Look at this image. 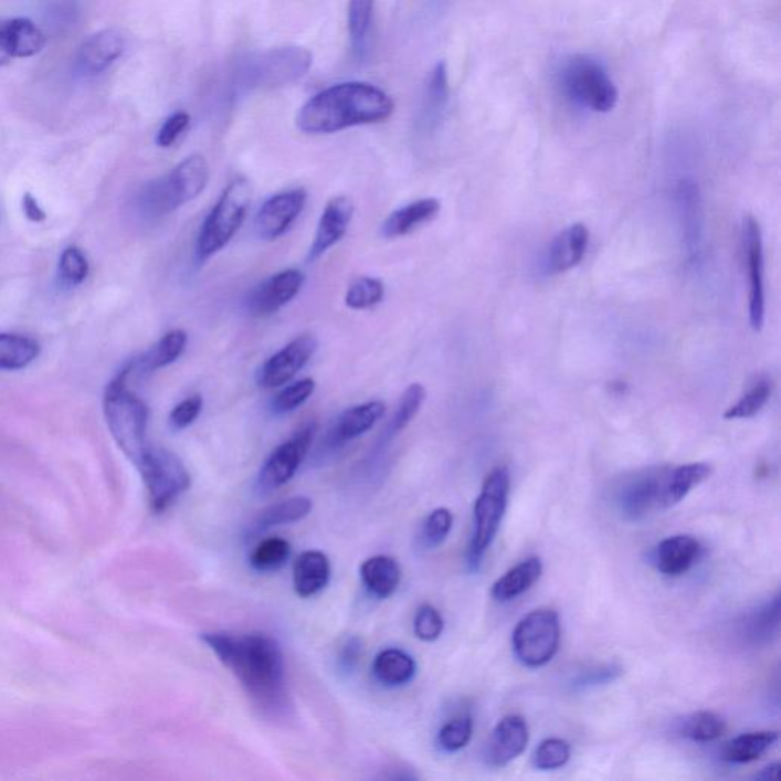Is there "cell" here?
<instances>
[{
    "mask_svg": "<svg viewBox=\"0 0 781 781\" xmlns=\"http://www.w3.org/2000/svg\"><path fill=\"white\" fill-rule=\"evenodd\" d=\"M542 562L539 558L524 560L513 567L510 571L496 580L492 588V597L496 602L507 603L518 599L524 592L530 590L532 584L538 582L542 576Z\"/></svg>",
    "mask_w": 781,
    "mask_h": 781,
    "instance_id": "obj_28",
    "label": "cell"
},
{
    "mask_svg": "<svg viewBox=\"0 0 781 781\" xmlns=\"http://www.w3.org/2000/svg\"><path fill=\"white\" fill-rule=\"evenodd\" d=\"M330 559L323 551H304L294 564V590L296 595L308 599L319 594L330 582Z\"/></svg>",
    "mask_w": 781,
    "mask_h": 781,
    "instance_id": "obj_23",
    "label": "cell"
},
{
    "mask_svg": "<svg viewBox=\"0 0 781 781\" xmlns=\"http://www.w3.org/2000/svg\"><path fill=\"white\" fill-rule=\"evenodd\" d=\"M780 764H771V767L764 768L760 774L756 775V780H775L779 775Z\"/></svg>",
    "mask_w": 781,
    "mask_h": 781,
    "instance_id": "obj_54",
    "label": "cell"
},
{
    "mask_svg": "<svg viewBox=\"0 0 781 781\" xmlns=\"http://www.w3.org/2000/svg\"><path fill=\"white\" fill-rule=\"evenodd\" d=\"M743 243L750 272V323L760 331L764 324L763 243L760 224L752 215L743 219Z\"/></svg>",
    "mask_w": 781,
    "mask_h": 781,
    "instance_id": "obj_16",
    "label": "cell"
},
{
    "mask_svg": "<svg viewBox=\"0 0 781 781\" xmlns=\"http://www.w3.org/2000/svg\"><path fill=\"white\" fill-rule=\"evenodd\" d=\"M528 725L520 716H507L496 725L486 747V762L490 767L504 768L518 759L528 745Z\"/></svg>",
    "mask_w": 781,
    "mask_h": 781,
    "instance_id": "obj_19",
    "label": "cell"
},
{
    "mask_svg": "<svg viewBox=\"0 0 781 781\" xmlns=\"http://www.w3.org/2000/svg\"><path fill=\"white\" fill-rule=\"evenodd\" d=\"M777 740V731H756L737 736L725 748L724 759L736 764L756 762L774 747Z\"/></svg>",
    "mask_w": 781,
    "mask_h": 781,
    "instance_id": "obj_32",
    "label": "cell"
},
{
    "mask_svg": "<svg viewBox=\"0 0 781 781\" xmlns=\"http://www.w3.org/2000/svg\"><path fill=\"white\" fill-rule=\"evenodd\" d=\"M570 743H568L567 740L552 737V739L543 740V742L536 748L535 756H532V764L540 769V771H552V769L564 767L568 760H570Z\"/></svg>",
    "mask_w": 781,
    "mask_h": 781,
    "instance_id": "obj_42",
    "label": "cell"
},
{
    "mask_svg": "<svg viewBox=\"0 0 781 781\" xmlns=\"http://www.w3.org/2000/svg\"><path fill=\"white\" fill-rule=\"evenodd\" d=\"M454 526V516L448 508H436L426 519H424L420 542L423 548L432 550L440 547L447 539L448 532Z\"/></svg>",
    "mask_w": 781,
    "mask_h": 781,
    "instance_id": "obj_41",
    "label": "cell"
},
{
    "mask_svg": "<svg viewBox=\"0 0 781 781\" xmlns=\"http://www.w3.org/2000/svg\"><path fill=\"white\" fill-rule=\"evenodd\" d=\"M304 282L306 276L298 270H286L272 275L252 291L246 299L247 312L255 318L276 314L302 292Z\"/></svg>",
    "mask_w": 781,
    "mask_h": 781,
    "instance_id": "obj_14",
    "label": "cell"
},
{
    "mask_svg": "<svg viewBox=\"0 0 781 781\" xmlns=\"http://www.w3.org/2000/svg\"><path fill=\"white\" fill-rule=\"evenodd\" d=\"M666 474L667 471H648L646 474L634 476L620 487L616 507L624 518L640 520L661 508Z\"/></svg>",
    "mask_w": 781,
    "mask_h": 781,
    "instance_id": "obj_15",
    "label": "cell"
},
{
    "mask_svg": "<svg viewBox=\"0 0 781 781\" xmlns=\"http://www.w3.org/2000/svg\"><path fill=\"white\" fill-rule=\"evenodd\" d=\"M620 673H622V668L616 666L595 668V671L582 673V675L577 676L574 679V687L590 688L603 686V684L612 683V680L619 678Z\"/></svg>",
    "mask_w": 781,
    "mask_h": 781,
    "instance_id": "obj_50",
    "label": "cell"
},
{
    "mask_svg": "<svg viewBox=\"0 0 781 781\" xmlns=\"http://www.w3.org/2000/svg\"><path fill=\"white\" fill-rule=\"evenodd\" d=\"M203 643L239 680L252 705L271 719L286 718L291 710L286 664L282 647L260 632H208Z\"/></svg>",
    "mask_w": 781,
    "mask_h": 781,
    "instance_id": "obj_1",
    "label": "cell"
},
{
    "mask_svg": "<svg viewBox=\"0 0 781 781\" xmlns=\"http://www.w3.org/2000/svg\"><path fill=\"white\" fill-rule=\"evenodd\" d=\"M474 735V719L471 715H458L444 724L436 736V743L446 752L463 750Z\"/></svg>",
    "mask_w": 781,
    "mask_h": 781,
    "instance_id": "obj_39",
    "label": "cell"
},
{
    "mask_svg": "<svg viewBox=\"0 0 781 781\" xmlns=\"http://www.w3.org/2000/svg\"><path fill=\"white\" fill-rule=\"evenodd\" d=\"M39 355L40 344L30 336L0 334V370H23L31 366Z\"/></svg>",
    "mask_w": 781,
    "mask_h": 781,
    "instance_id": "obj_33",
    "label": "cell"
},
{
    "mask_svg": "<svg viewBox=\"0 0 781 781\" xmlns=\"http://www.w3.org/2000/svg\"><path fill=\"white\" fill-rule=\"evenodd\" d=\"M384 410H387V404L380 400H371V402L348 408L327 432L324 447L328 452H335L347 446L348 443L355 442L359 436L366 435L382 419Z\"/></svg>",
    "mask_w": 781,
    "mask_h": 781,
    "instance_id": "obj_17",
    "label": "cell"
},
{
    "mask_svg": "<svg viewBox=\"0 0 781 781\" xmlns=\"http://www.w3.org/2000/svg\"><path fill=\"white\" fill-rule=\"evenodd\" d=\"M210 180V166L202 155L183 159L163 178L147 183L139 194V208L148 218H162L198 199Z\"/></svg>",
    "mask_w": 781,
    "mask_h": 781,
    "instance_id": "obj_4",
    "label": "cell"
},
{
    "mask_svg": "<svg viewBox=\"0 0 781 781\" xmlns=\"http://www.w3.org/2000/svg\"><path fill=\"white\" fill-rule=\"evenodd\" d=\"M11 59H13V55H11L10 48L7 45L6 35H3L2 28H0V66L10 63Z\"/></svg>",
    "mask_w": 781,
    "mask_h": 781,
    "instance_id": "obj_53",
    "label": "cell"
},
{
    "mask_svg": "<svg viewBox=\"0 0 781 781\" xmlns=\"http://www.w3.org/2000/svg\"><path fill=\"white\" fill-rule=\"evenodd\" d=\"M374 0H350L348 2V32L352 46L362 48L370 31Z\"/></svg>",
    "mask_w": 781,
    "mask_h": 781,
    "instance_id": "obj_43",
    "label": "cell"
},
{
    "mask_svg": "<svg viewBox=\"0 0 781 781\" xmlns=\"http://www.w3.org/2000/svg\"><path fill=\"white\" fill-rule=\"evenodd\" d=\"M360 656H362V641L358 636H350L339 648L338 664L340 671L346 673L355 671Z\"/></svg>",
    "mask_w": 781,
    "mask_h": 781,
    "instance_id": "obj_51",
    "label": "cell"
},
{
    "mask_svg": "<svg viewBox=\"0 0 781 781\" xmlns=\"http://www.w3.org/2000/svg\"><path fill=\"white\" fill-rule=\"evenodd\" d=\"M360 579L371 595L388 599L398 591L402 570L398 560L391 556H374L360 567Z\"/></svg>",
    "mask_w": 781,
    "mask_h": 781,
    "instance_id": "obj_26",
    "label": "cell"
},
{
    "mask_svg": "<svg viewBox=\"0 0 781 781\" xmlns=\"http://www.w3.org/2000/svg\"><path fill=\"white\" fill-rule=\"evenodd\" d=\"M22 208L23 212H25L27 218L30 219L31 222H45L48 218L46 211L43 210L42 207H40L39 200L35 199L34 196L31 194V192H27V194L23 196Z\"/></svg>",
    "mask_w": 781,
    "mask_h": 781,
    "instance_id": "obj_52",
    "label": "cell"
},
{
    "mask_svg": "<svg viewBox=\"0 0 781 781\" xmlns=\"http://www.w3.org/2000/svg\"><path fill=\"white\" fill-rule=\"evenodd\" d=\"M251 202L252 186L246 178L234 179L224 188L200 226L196 240V260L199 263H205L230 244L246 220Z\"/></svg>",
    "mask_w": 781,
    "mask_h": 781,
    "instance_id": "obj_5",
    "label": "cell"
},
{
    "mask_svg": "<svg viewBox=\"0 0 781 781\" xmlns=\"http://www.w3.org/2000/svg\"><path fill=\"white\" fill-rule=\"evenodd\" d=\"M318 424L310 422L299 428L291 439L279 444L263 464L255 483V492L266 496L278 490L284 484L294 478L299 466L310 451Z\"/></svg>",
    "mask_w": 781,
    "mask_h": 781,
    "instance_id": "obj_11",
    "label": "cell"
},
{
    "mask_svg": "<svg viewBox=\"0 0 781 781\" xmlns=\"http://www.w3.org/2000/svg\"><path fill=\"white\" fill-rule=\"evenodd\" d=\"M384 298V284L382 279L372 276H360L346 294V306L351 310H367L382 303Z\"/></svg>",
    "mask_w": 781,
    "mask_h": 781,
    "instance_id": "obj_38",
    "label": "cell"
},
{
    "mask_svg": "<svg viewBox=\"0 0 781 781\" xmlns=\"http://www.w3.org/2000/svg\"><path fill=\"white\" fill-rule=\"evenodd\" d=\"M394 102L372 84H335L308 99L296 115V126L304 134L330 135L346 128L387 122Z\"/></svg>",
    "mask_w": 781,
    "mask_h": 781,
    "instance_id": "obj_2",
    "label": "cell"
},
{
    "mask_svg": "<svg viewBox=\"0 0 781 781\" xmlns=\"http://www.w3.org/2000/svg\"><path fill=\"white\" fill-rule=\"evenodd\" d=\"M560 622L552 609H536L513 632V652L524 666L538 668L558 654Z\"/></svg>",
    "mask_w": 781,
    "mask_h": 781,
    "instance_id": "obj_10",
    "label": "cell"
},
{
    "mask_svg": "<svg viewBox=\"0 0 781 781\" xmlns=\"http://www.w3.org/2000/svg\"><path fill=\"white\" fill-rule=\"evenodd\" d=\"M426 400V388L422 383H411L400 399L398 411L391 420L390 434L402 432L422 410Z\"/></svg>",
    "mask_w": 781,
    "mask_h": 781,
    "instance_id": "obj_40",
    "label": "cell"
},
{
    "mask_svg": "<svg viewBox=\"0 0 781 781\" xmlns=\"http://www.w3.org/2000/svg\"><path fill=\"white\" fill-rule=\"evenodd\" d=\"M372 673L383 686L400 687L414 679L416 664L410 654L400 648H384L376 656Z\"/></svg>",
    "mask_w": 781,
    "mask_h": 781,
    "instance_id": "obj_29",
    "label": "cell"
},
{
    "mask_svg": "<svg viewBox=\"0 0 781 781\" xmlns=\"http://www.w3.org/2000/svg\"><path fill=\"white\" fill-rule=\"evenodd\" d=\"M315 388V380L310 378L292 383L291 387L284 388L275 395V399L272 400V410L275 414H287V412L298 410L314 395Z\"/></svg>",
    "mask_w": 781,
    "mask_h": 781,
    "instance_id": "obj_44",
    "label": "cell"
},
{
    "mask_svg": "<svg viewBox=\"0 0 781 781\" xmlns=\"http://www.w3.org/2000/svg\"><path fill=\"white\" fill-rule=\"evenodd\" d=\"M727 731V724L713 711H698L688 716L680 727V736L692 742L708 743L720 739Z\"/></svg>",
    "mask_w": 781,
    "mask_h": 781,
    "instance_id": "obj_34",
    "label": "cell"
},
{
    "mask_svg": "<svg viewBox=\"0 0 781 781\" xmlns=\"http://www.w3.org/2000/svg\"><path fill=\"white\" fill-rule=\"evenodd\" d=\"M779 623H780V600L775 597L772 602L764 604V606L757 609L748 616L747 623H745V631H747V636L754 643H762V641H769L772 636L779 634Z\"/></svg>",
    "mask_w": 781,
    "mask_h": 781,
    "instance_id": "obj_37",
    "label": "cell"
},
{
    "mask_svg": "<svg viewBox=\"0 0 781 781\" xmlns=\"http://www.w3.org/2000/svg\"><path fill=\"white\" fill-rule=\"evenodd\" d=\"M318 350V339L312 335L298 336L288 342L256 372V384L263 390H275L291 382L292 379L307 366Z\"/></svg>",
    "mask_w": 781,
    "mask_h": 781,
    "instance_id": "obj_12",
    "label": "cell"
},
{
    "mask_svg": "<svg viewBox=\"0 0 781 781\" xmlns=\"http://www.w3.org/2000/svg\"><path fill=\"white\" fill-rule=\"evenodd\" d=\"M314 63L304 48H276L244 60L239 70V89L254 91L282 87L302 78Z\"/></svg>",
    "mask_w": 781,
    "mask_h": 781,
    "instance_id": "obj_7",
    "label": "cell"
},
{
    "mask_svg": "<svg viewBox=\"0 0 781 781\" xmlns=\"http://www.w3.org/2000/svg\"><path fill=\"white\" fill-rule=\"evenodd\" d=\"M771 398V387L767 382H760L751 388L742 399L725 411V420L751 419L763 410L764 404Z\"/></svg>",
    "mask_w": 781,
    "mask_h": 781,
    "instance_id": "obj_45",
    "label": "cell"
},
{
    "mask_svg": "<svg viewBox=\"0 0 781 781\" xmlns=\"http://www.w3.org/2000/svg\"><path fill=\"white\" fill-rule=\"evenodd\" d=\"M444 620L432 604H423L414 616V634L424 643H434L442 636Z\"/></svg>",
    "mask_w": 781,
    "mask_h": 781,
    "instance_id": "obj_47",
    "label": "cell"
},
{
    "mask_svg": "<svg viewBox=\"0 0 781 781\" xmlns=\"http://www.w3.org/2000/svg\"><path fill=\"white\" fill-rule=\"evenodd\" d=\"M306 203L307 192L303 188L272 196L256 212L254 220L256 235L266 242L283 238L303 214Z\"/></svg>",
    "mask_w": 781,
    "mask_h": 781,
    "instance_id": "obj_13",
    "label": "cell"
},
{
    "mask_svg": "<svg viewBox=\"0 0 781 781\" xmlns=\"http://www.w3.org/2000/svg\"><path fill=\"white\" fill-rule=\"evenodd\" d=\"M448 99V82L446 63L440 62L432 70L424 95L423 119L428 124L439 122Z\"/></svg>",
    "mask_w": 781,
    "mask_h": 781,
    "instance_id": "obj_35",
    "label": "cell"
},
{
    "mask_svg": "<svg viewBox=\"0 0 781 781\" xmlns=\"http://www.w3.org/2000/svg\"><path fill=\"white\" fill-rule=\"evenodd\" d=\"M134 366L127 363L104 392V416L115 443L135 466L141 462L148 447V408L141 398L128 388Z\"/></svg>",
    "mask_w": 781,
    "mask_h": 781,
    "instance_id": "obj_3",
    "label": "cell"
},
{
    "mask_svg": "<svg viewBox=\"0 0 781 781\" xmlns=\"http://www.w3.org/2000/svg\"><path fill=\"white\" fill-rule=\"evenodd\" d=\"M442 211L439 199L426 198L408 203L398 211L391 212L380 228L384 239H399L419 230L423 224L432 222Z\"/></svg>",
    "mask_w": 781,
    "mask_h": 781,
    "instance_id": "obj_22",
    "label": "cell"
},
{
    "mask_svg": "<svg viewBox=\"0 0 781 781\" xmlns=\"http://www.w3.org/2000/svg\"><path fill=\"white\" fill-rule=\"evenodd\" d=\"M202 408L203 399L200 398V395H191V398L182 400V402L176 404L173 411H171V428H173L175 431L187 430L188 426H191V424L199 419Z\"/></svg>",
    "mask_w": 781,
    "mask_h": 781,
    "instance_id": "obj_48",
    "label": "cell"
},
{
    "mask_svg": "<svg viewBox=\"0 0 781 781\" xmlns=\"http://www.w3.org/2000/svg\"><path fill=\"white\" fill-rule=\"evenodd\" d=\"M59 271L67 286H80L89 275V262L80 247L70 246L60 256Z\"/></svg>",
    "mask_w": 781,
    "mask_h": 781,
    "instance_id": "obj_46",
    "label": "cell"
},
{
    "mask_svg": "<svg viewBox=\"0 0 781 781\" xmlns=\"http://www.w3.org/2000/svg\"><path fill=\"white\" fill-rule=\"evenodd\" d=\"M126 39L123 32L109 28L91 35L78 51V64L84 72L102 74L122 57Z\"/></svg>",
    "mask_w": 781,
    "mask_h": 781,
    "instance_id": "obj_20",
    "label": "cell"
},
{
    "mask_svg": "<svg viewBox=\"0 0 781 781\" xmlns=\"http://www.w3.org/2000/svg\"><path fill=\"white\" fill-rule=\"evenodd\" d=\"M188 344V336L186 331L176 328V330L168 331L162 338L155 344L147 352H144L141 358L131 360L134 363L135 372H150L160 370V368H166L175 363L176 360L183 355Z\"/></svg>",
    "mask_w": 781,
    "mask_h": 781,
    "instance_id": "obj_30",
    "label": "cell"
},
{
    "mask_svg": "<svg viewBox=\"0 0 781 781\" xmlns=\"http://www.w3.org/2000/svg\"><path fill=\"white\" fill-rule=\"evenodd\" d=\"M314 510V500L307 496H292V498L279 500L272 506L264 508L251 527V535H260L271 530V528L291 526L307 518Z\"/></svg>",
    "mask_w": 781,
    "mask_h": 781,
    "instance_id": "obj_27",
    "label": "cell"
},
{
    "mask_svg": "<svg viewBox=\"0 0 781 781\" xmlns=\"http://www.w3.org/2000/svg\"><path fill=\"white\" fill-rule=\"evenodd\" d=\"M2 31L13 59L34 57L46 45L45 34L30 19L10 20L3 25Z\"/></svg>",
    "mask_w": 781,
    "mask_h": 781,
    "instance_id": "obj_31",
    "label": "cell"
},
{
    "mask_svg": "<svg viewBox=\"0 0 781 781\" xmlns=\"http://www.w3.org/2000/svg\"><path fill=\"white\" fill-rule=\"evenodd\" d=\"M713 467L707 463H690L684 464L667 471L664 478L663 498H661V508L676 506L680 500L687 498L693 488L700 486L705 479L710 478Z\"/></svg>",
    "mask_w": 781,
    "mask_h": 781,
    "instance_id": "obj_25",
    "label": "cell"
},
{
    "mask_svg": "<svg viewBox=\"0 0 781 781\" xmlns=\"http://www.w3.org/2000/svg\"><path fill=\"white\" fill-rule=\"evenodd\" d=\"M190 115L186 114V112H178V114L171 115L160 127L159 134L156 136V144L162 148L173 146L178 141L179 136L190 126Z\"/></svg>",
    "mask_w": 781,
    "mask_h": 781,
    "instance_id": "obj_49",
    "label": "cell"
},
{
    "mask_svg": "<svg viewBox=\"0 0 781 781\" xmlns=\"http://www.w3.org/2000/svg\"><path fill=\"white\" fill-rule=\"evenodd\" d=\"M703 547L698 539L688 535L664 539L655 551V564L659 572L668 577H679L692 570L698 562Z\"/></svg>",
    "mask_w": 781,
    "mask_h": 781,
    "instance_id": "obj_21",
    "label": "cell"
},
{
    "mask_svg": "<svg viewBox=\"0 0 781 781\" xmlns=\"http://www.w3.org/2000/svg\"><path fill=\"white\" fill-rule=\"evenodd\" d=\"M291 543L283 538L264 539L251 552V567L258 572L279 570L291 558Z\"/></svg>",
    "mask_w": 781,
    "mask_h": 781,
    "instance_id": "obj_36",
    "label": "cell"
},
{
    "mask_svg": "<svg viewBox=\"0 0 781 781\" xmlns=\"http://www.w3.org/2000/svg\"><path fill=\"white\" fill-rule=\"evenodd\" d=\"M560 82L568 98L597 114H608L619 103V91L603 64L587 55L564 64Z\"/></svg>",
    "mask_w": 781,
    "mask_h": 781,
    "instance_id": "obj_8",
    "label": "cell"
},
{
    "mask_svg": "<svg viewBox=\"0 0 781 781\" xmlns=\"http://www.w3.org/2000/svg\"><path fill=\"white\" fill-rule=\"evenodd\" d=\"M510 495V475L506 467H496L484 479L481 494L475 500L474 532L467 550L468 567H479L506 515Z\"/></svg>",
    "mask_w": 781,
    "mask_h": 781,
    "instance_id": "obj_6",
    "label": "cell"
},
{
    "mask_svg": "<svg viewBox=\"0 0 781 781\" xmlns=\"http://www.w3.org/2000/svg\"><path fill=\"white\" fill-rule=\"evenodd\" d=\"M352 215H355V205L351 199L347 196H336L328 200L326 208L316 228L314 243L308 251L307 262H316L328 250L336 246L346 238L348 226H350Z\"/></svg>",
    "mask_w": 781,
    "mask_h": 781,
    "instance_id": "obj_18",
    "label": "cell"
},
{
    "mask_svg": "<svg viewBox=\"0 0 781 781\" xmlns=\"http://www.w3.org/2000/svg\"><path fill=\"white\" fill-rule=\"evenodd\" d=\"M590 243V231L583 223L571 224L560 232L550 246V267L555 274L571 271L582 262Z\"/></svg>",
    "mask_w": 781,
    "mask_h": 781,
    "instance_id": "obj_24",
    "label": "cell"
},
{
    "mask_svg": "<svg viewBox=\"0 0 781 781\" xmlns=\"http://www.w3.org/2000/svg\"><path fill=\"white\" fill-rule=\"evenodd\" d=\"M136 467L146 484L151 511L158 515L167 511L191 487V475L186 464L167 448L148 447Z\"/></svg>",
    "mask_w": 781,
    "mask_h": 781,
    "instance_id": "obj_9",
    "label": "cell"
}]
</instances>
